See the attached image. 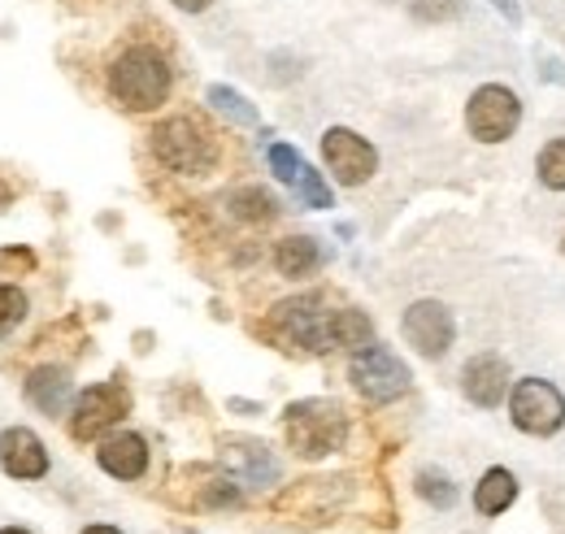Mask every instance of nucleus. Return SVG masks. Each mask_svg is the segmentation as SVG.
<instances>
[{"mask_svg": "<svg viewBox=\"0 0 565 534\" xmlns=\"http://www.w3.org/2000/svg\"><path fill=\"white\" fill-rule=\"evenodd\" d=\"M282 352H335V348H365L370 343V318L361 309H331L327 296H296L270 309V318L257 327Z\"/></svg>", "mask_w": 565, "mask_h": 534, "instance_id": "nucleus-1", "label": "nucleus"}, {"mask_svg": "<svg viewBox=\"0 0 565 534\" xmlns=\"http://www.w3.org/2000/svg\"><path fill=\"white\" fill-rule=\"evenodd\" d=\"M282 435H287V448L296 457L322 461V457H331V452L344 448V439H349V413L335 400H322V396L296 400L287 404V413H282Z\"/></svg>", "mask_w": 565, "mask_h": 534, "instance_id": "nucleus-2", "label": "nucleus"}, {"mask_svg": "<svg viewBox=\"0 0 565 534\" xmlns=\"http://www.w3.org/2000/svg\"><path fill=\"white\" fill-rule=\"evenodd\" d=\"M109 92L131 114H148V109L166 105V96H170V66H166V57L157 49H148V44H131L109 66Z\"/></svg>", "mask_w": 565, "mask_h": 534, "instance_id": "nucleus-3", "label": "nucleus"}, {"mask_svg": "<svg viewBox=\"0 0 565 534\" xmlns=\"http://www.w3.org/2000/svg\"><path fill=\"white\" fill-rule=\"evenodd\" d=\"M152 157L174 170V174H188V179H201L217 170V139H213L196 118L179 114V118H166L152 127Z\"/></svg>", "mask_w": 565, "mask_h": 534, "instance_id": "nucleus-4", "label": "nucleus"}, {"mask_svg": "<svg viewBox=\"0 0 565 534\" xmlns=\"http://www.w3.org/2000/svg\"><path fill=\"white\" fill-rule=\"evenodd\" d=\"M349 383L356 387L361 400L392 404L409 392L414 374H409V365H405L392 348H383V343H365V348H356L353 365H349Z\"/></svg>", "mask_w": 565, "mask_h": 534, "instance_id": "nucleus-5", "label": "nucleus"}, {"mask_svg": "<svg viewBox=\"0 0 565 534\" xmlns=\"http://www.w3.org/2000/svg\"><path fill=\"white\" fill-rule=\"evenodd\" d=\"M509 417L522 435H535V439L557 435L565 426V396L544 378H522L509 392Z\"/></svg>", "mask_w": 565, "mask_h": 534, "instance_id": "nucleus-6", "label": "nucleus"}, {"mask_svg": "<svg viewBox=\"0 0 565 534\" xmlns=\"http://www.w3.org/2000/svg\"><path fill=\"white\" fill-rule=\"evenodd\" d=\"M131 413V392L114 378V383H96V387H87L71 408V439L78 444H92V439H100L105 430H114L122 417Z\"/></svg>", "mask_w": 565, "mask_h": 534, "instance_id": "nucleus-7", "label": "nucleus"}, {"mask_svg": "<svg viewBox=\"0 0 565 534\" xmlns=\"http://www.w3.org/2000/svg\"><path fill=\"white\" fill-rule=\"evenodd\" d=\"M518 122H522V100L500 83L479 87L470 96V105H466V127L479 143H504L509 135L518 131Z\"/></svg>", "mask_w": 565, "mask_h": 534, "instance_id": "nucleus-8", "label": "nucleus"}, {"mask_svg": "<svg viewBox=\"0 0 565 534\" xmlns=\"http://www.w3.org/2000/svg\"><path fill=\"white\" fill-rule=\"evenodd\" d=\"M322 161L335 174V183H344V188L370 183V174L379 170V152L370 148V139H361L349 127H331L322 135Z\"/></svg>", "mask_w": 565, "mask_h": 534, "instance_id": "nucleus-9", "label": "nucleus"}, {"mask_svg": "<svg viewBox=\"0 0 565 534\" xmlns=\"http://www.w3.org/2000/svg\"><path fill=\"white\" fill-rule=\"evenodd\" d=\"M401 331H405V343L418 348L426 361H439L452 348V339H457V322H452L448 305H439V300H414L405 309V318H401Z\"/></svg>", "mask_w": 565, "mask_h": 534, "instance_id": "nucleus-10", "label": "nucleus"}, {"mask_svg": "<svg viewBox=\"0 0 565 534\" xmlns=\"http://www.w3.org/2000/svg\"><path fill=\"white\" fill-rule=\"evenodd\" d=\"M222 452V469L239 482V487H275L279 482V461L262 439L248 435H222L217 444Z\"/></svg>", "mask_w": 565, "mask_h": 534, "instance_id": "nucleus-11", "label": "nucleus"}, {"mask_svg": "<svg viewBox=\"0 0 565 534\" xmlns=\"http://www.w3.org/2000/svg\"><path fill=\"white\" fill-rule=\"evenodd\" d=\"M183 491H174V500L183 509H201V513H217V509H235L239 504V482L217 466H188L179 473Z\"/></svg>", "mask_w": 565, "mask_h": 534, "instance_id": "nucleus-12", "label": "nucleus"}, {"mask_svg": "<svg viewBox=\"0 0 565 534\" xmlns=\"http://www.w3.org/2000/svg\"><path fill=\"white\" fill-rule=\"evenodd\" d=\"M461 392H466V400H475L479 408H495L509 396V365H504V356H495V352L470 356L466 370H461Z\"/></svg>", "mask_w": 565, "mask_h": 534, "instance_id": "nucleus-13", "label": "nucleus"}, {"mask_svg": "<svg viewBox=\"0 0 565 534\" xmlns=\"http://www.w3.org/2000/svg\"><path fill=\"white\" fill-rule=\"evenodd\" d=\"M0 469L9 478H44L49 473V452H44L40 435L26 430V426L0 430Z\"/></svg>", "mask_w": 565, "mask_h": 534, "instance_id": "nucleus-14", "label": "nucleus"}, {"mask_svg": "<svg viewBox=\"0 0 565 534\" xmlns=\"http://www.w3.org/2000/svg\"><path fill=\"white\" fill-rule=\"evenodd\" d=\"M344 500V482L335 478H309V482H296V491L279 495L282 513H296V517H309V522H322L327 513H335Z\"/></svg>", "mask_w": 565, "mask_h": 534, "instance_id": "nucleus-15", "label": "nucleus"}, {"mask_svg": "<svg viewBox=\"0 0 565 534\" xmlns=\"http://www.w3.org/2000/svg\"><path fill=\"white\" fill-rule=\"evenodd\" d=\"M96 461H100V469H105L109 478H118V482H136V478H143V469H148V444H143L140 435L122 430V435H114V439L100 444Z\"/></svg>", "mask_w": 565, "mask_h": 534, "instance_id": "nucleus-16", "label": "nucleus"}, {"mask_svg": "<svg viewBox=\"0 0 565 534\" xmlns=\"http://www.w3.org/2000/svg\"><path fill=\"white\" fill-rule=\"evenodd\" d=\"M26 400H31V408L57 417V413L66 408V400H71V370H62V365H40V370L26 378Z\"/></svg>", "mask_w": 565, "mask_h": 534, "instance_id": "nucleus-17", "label": "nucleus"}, {"mask_svg": "<svg viewBox=\"0 0 565 534\" xmlns=\"http://www.w3.org/2000/svg\"><path fill=\"white\" fill-rule=\"evenodd\" d=\"M513 500H518V478H513L509 469H488V473L479 478V487H475V509H479L483 517L509 513Z\"/></svg>", "mask_w": 565, "mask_h": 534, "instance_id": "nucleus-18", "label": "nucleus"}, {"mask_svg": "<svg viewBox=\"0 0 565 534\" xmlns=\"http://www.w3.org/2000/svg\"><path fill=\"white\" fill-rule=\"evenodd\" d=\"M275 266H279L282 278H309L313 269L322 266V248L309 235H291L275 248Z\"/></svg>", "mask_w": 565, "mask_h": 534, "instance_id": "nucleus-19", "label": "nucleus"}, {"mask_svg": "<svg viewBox=\"0 0 565 534\" xmlns=\"http://www.w3.org/2000/svg\"><path fill=\"white\" fill-rule=\"evenodd\" d=\"M226 209L239 217V222H275L279 217V201L266 192V188H235L226 196Z\"/></svg>", "mask_w": 565, "mask_h": 534, "instance_id": "nucleus-20", "label": "nucleus"}, {"mask_svg": "<svg viewBox=\"0 0 565 534\" xmlns=\"http://www.w3.org/2000/svg\"><path fill=\"white\" fill-rule=\"evenodd\" d=\"M414 491H418V500H426L430 509H452V504H457V487H452V478L439 473V469H418Z\"/></svg>", "mask_w": 565, "mask_h": 534, "instance_id": "nucleus-21", "label": "nucleus"}, {"mask_svg": "<svg viewBox=\"0 0 565 534\" xmlns=\"http://www.w3.org/2000/svg\"><path fill=\"white\" fill-rule=\"evenodd\" d=\"M210 105L217 109V114H226L231 122H239V127H257V109H253L235 87H226V83H213Z\"/></svg>", "mask_w": 565, "mask_h": 534, "instance_id": "nucleus-22", "label": "nucleus"}, {"mask_svg": "<svg viewBox=\"0 0 565 534\" xmlns=\"http://www.w3.org/2000/svg\"><path fill=\"white\" fill-rule=\"evenodd\" d=\"M535 170H540L544 188H553V192H565V135L540 148V157H535Z\"/></svg>", "mask_w": 565, "mask_h": 534, "instance_id": "nucleus-23", "label": "nucleus"}, {"mask_svg": "<svg viewBox=\"0 0 565 534\" xmlns=\"http://www.w3.org/2000/svg\"><path fill=\"white\" fill-rule=\"evenodd\" d=\"M266 157H270V170H275V179L296 188V179H300V170H305L300 152H296L291 143H270V152H266Z\"/></svg>", "mask_w": 565, "mask_h": 534, "instance_id": "nucleus-24", "label": "nucleus"}, {"mask_svg": "<svg viewBox=\"0 0 565 534\" xmlns=\"http://www.w3.org/2000/svg\"><path fill=\"white\" fill-rule=\"evenodd\" d=\"M296 192H300V201L309 204V209H331V201H335V196H331V188H327V179H322L318 170H309V165L300 170Z\"/></svg>", "mask_w": 565, "mask_h": 534, "instance_id": "nucleus-25", "label": "nucleus"}, {"mask_svg": "<svg viewBox=\"0 0 565 534\" xmlns=\"http://www.w3.org/2000/svg\"><path fill=\"white\" fill-rule=\"evenodd\" d=\"M22 318H26V296L18 287H4L0 282V339L13 331Z\"/></svg>", "mask_w": 565, "mask_h": 534, "instance_id": "nucleus-26", "label": "nucleus"}, {"mask_svg": "<svg viewBox=\"0 0 565 534\" xmlns=\"http://www.w3.org/2000/svg\"><path fill=\"white\" fill-rule=\"evenodd\" d=\"M409 9L423 22H448V18L461 13V0H409Z\"/></svg>", "mask_w": 565, "mask_h": 534, "instance_id": "nucleus-27", "label": "nucleus"}, {"mask_svg": "<svg viewBox=\"0 0 565 534\" xmlns=\"http://www.w3.org/2000/svg\"><path fill=\"white\" fill-rule=\"evenodd\" d=\"M0 266H18V269H35L31 253H0Z\"/></svg>", "mask_w": 565, "mask_h": 534, "instance_id": "nucleus-28", "label": "nucleus"}, {"mask_svg": "<svg viewBox=\"0 0 565 534\" xmlns=\"http://www.w3.org/2000/svg\"><path fill=\"white\" fill-rule=\"evenodd\" d=\"M492 4H495V13H504L513 26L522 22V9H518V0H492Z\"/></svg>", "mask_w": 565, "mask_h": 534, "instance_id": "nucleus-29", "label": "nucleus"}, {"mask_svg": "<svg viewBox=\"0 0 565 534\" xmlns=\"http://www.w3.org/2000/svg\"><path fill=\"white\" fill-rule=\"evenodd\" d=\"M183 13H201V9H210V0H174Z\"/></svg>", "mask_w": 565, "mask_h": 534, "instance_id": "nucleus-30", "label": "nucleus"}, {"mask_svg": "<svg viewBox=\"0 0 565 534\" xmlns=\"http://www.w3.org/2000/svg\"><path fill=\"white\" fill-rule=\"evenodd\" d=\"M231 408H235V413H257V404H248V400H231Z\"/></svg>", "mask_w": 565, "mask_h": 534, "instance_id": "nucleus-31", "label": "nucleus"}, {"mask_svg": "<svg viewBox=\"0 0 565 534\" xmlns=\"http://www.w3.org/2000/svg\"><path fill=\"white\" fill-rule=\"evenodd\" d=\"M83 534H122V531H118V526H87Z\"/></svg>", "mask_w": 565, "mask_h": 534, "instance_id": "nucleus-32", "label": "nucleus"}, {"mask_svg": "<svg viewBox=\"0 0 565 534\" xmlns=\"http://www.w3.org/2000/svg\"><path fill=\"white\" fill-rule=\"evenodd\" d=\"M0 534H31V531H22V526H4Z\"/></svg>", "mask_w": 565, "mask_h": 534, "instance_id": "nucleus-33", "label": "nucleus"}, {"mask_svg": "<svg viewBox=\"0 0 565 534\" xmlns=\"http://www.w3.org/2000/svg\"><path fill=\"white\" fill-rule=\"evenodd\" d=\"M188 534H196V531H188Z\"/></svg>", "mask_w": 565, "mask_h": 534, "instance_id": "nucleus-34", "label": "nucleus"}]
</instances>
